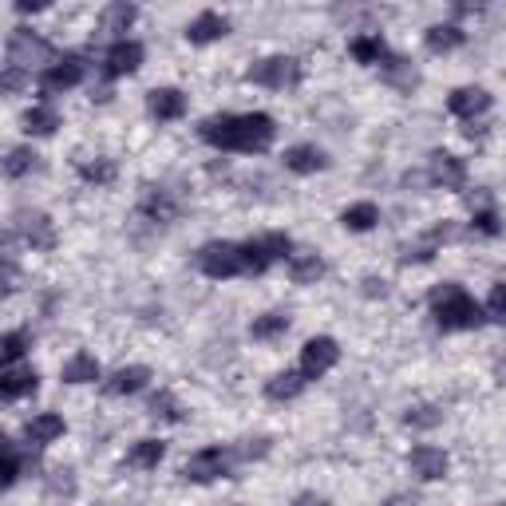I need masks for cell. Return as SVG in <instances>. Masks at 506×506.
Masks as SVG:
<instances>
[{
  "label": "cell",
  "instance_id": "30bf717a",
  "mask_svg": "<svg viewBox=\"0 0 506 506\" xmlns=\"http://www.w3.org/2000/svg\"><path fill=\"white\" fill-rule=\"evenodd\" d=\"M51 56V44L48 40H40L36 32H28V28H13V36H8V64L16 68H32L40 60Z\"/></svg>",
  "mask_w": 506,
  "mask_h": 506
},
{
  "label": "cell",
  "instance_id": "4fadbf2b",
  "mask_svg": "<svg viewBox=\"0 0 506 506\" xmlns=\"http://www.w3.org/2000/svg\"><path fill=\"white\" fill-rule=\"evenodd\" d=\"M147 111H151V119H159V123H174L186 115V96L179 87H154L147 96Z\"/></svg>",
  "mask_w": 506,
  "mask_h": 506
},
{
  "label": "cell",
  "instance_id": "7402d4cb",
  "mask_svg": "<svg viewBox=\"0 0 506 506\" xmlns=\"http://www.w3.org/2000/svg\"><path fill=\"white\" fill-rule=\"evenodd\" d=\"M24 242L32 245V250H40V253L56 250V225H51L48 214H28L24 218Z\"/></svg>",
  "mask_w": 506,
  "mask_h": 506
},
{
  "label": "cell",
  "instance_id": "1f68e13d",
  "mask_svg": "<svg viewBox=\"0 0 506 506\" xmlns=\"http://www.w3.org/2000/svg\"><path fill=\"white\" fill-rule=\"evenodd\" d=\"M40 167V154L32 147H13L5 159V174L8 179H24V174H32Z\"/></svg>",
  "mask_w": 506,
  "mask_h": 506
},
{
  "label": "cell",
  "instance_id": "484cf974",
  "mask_svg": "<svg viewBox=\"0 0 506 506\" xmlns=\"http://www.w3.org/2000/svg\"><path fill=\"white\" fill-rule=\"evenodd\" d=\"M56 127H60V111H56V107H48V103H36V107L24 115V131H28L32 139L56 135Z\"/></svg>",
  "mask_w": 506,
  "mask_h": 506
},
{
  "label": "cell",
  "instance_id": "f6af8a7d",
  "mask_svg": "<svg viewBox=\"0 0 506 506\" xmlns=\"http://www.w3.org/2000/svg\"><path fill=\"white\" fill-rule=\"evenodd\" d=\"M40 8H44L40 0H16V13H40Z\"/></svg>",
  "mask_w": 506,
  "mask_h": 506
},
{
  "label": "cell",
  "instance_id": "b9f144b4",
  "mask_svg": "<svg viewBox=\"0 0 506 506\" xmlns=\"http://www.w3.org/2000/svg\"><path fill=\"white\" fill-rule=\"evenodd\" d=\"M24 84H28V71H24V68H16V64H8V68H5V76H0V87H5L8 96H16V91L24 87Z\"/></svg>",
  "mask_w": 506,
  "mask_h": 506
},
{
  "label": "cell",
  "instance_id": "8fae6325",
  "mask_svg": "<svg viewBox=\"0 0 506 506\" xmlns=\"http://www.w3.org/2000/svg\"><path fill=\"white\" fill-rule=\"evenodd\" d=\"M447 451H439V447H431V443H419V447H411V455H408V471L416 474V479L423 483H436L447 474Z\"/></svg>",
  "mask_w": 506,
  "mask_h": 506
},
{
  "label": "cell",
  "instance_id": "cb8c5ba5",
  "mask_svg": "<svg viewBox=\"0 0 506 506\" xmlns=\"http://www.w3.org/2000/svg\"><path fill=\"white\" fill-rule=\"evenodd\" d=\"M423 44L439 56V51H455V48L467 44V32H463L459 24H431L428 32H423Z\"/></svg>",
  "mask_w": 506,
  "mask_h": 506
},
{
  "label": "cell",
  "instance_id": "5bb4252c",
  "mask_svg": "<svg viewBox=\"0 0 506 506\" xmlns=\"http://www.w3.org/2000/svg\"><path fill=\"white\" fill-rule=\"evenodd\" d=\"M222 36H230V20H225L222 13H198L186 24V40L190 44H214V40H222Z\"/></svg>",
  "mask_w": 506,
  "mask_h": 506
},
{
  "label": "cell",
  "instance_id": "d6a6232c",
  "mask_svg": "<svg viewBox=\"0 0 506 506\" xmlns=\"http://www.w3.org/2000/svg\"><path fill=\"white\" fill-rule=\"evenodd\" d=\"M79 179L87 186H111L119 179V167L111 159H96V162H79Z\"/></svg>",
  "mask_w": 506,
  "mask_h": 506
},
{
  "label": "cell",
  "instance_id": "4dcf8cb0",
  "mask_svg": "<svg viewBox=\"0 0 506 506\" xmlns=\"http://www.w3.org/2000/svg\"><path fill=\"white\" fill-rule=\"evenodd\" d=\"M384 76H388V84H396L400 91H411L419 84V76H416V68L408 64V60H400V56H391L388 51V60H384Z\"/></svg>",
  "mask_w": 506,
  "mask_h": 506
},
{
  "label": "cell",
  "instance_id": "ac0fdd59",
  "mask_svg": "<svg viewBox=\"0 0 506 506\" xmlns=\"http://www.w3.org/2000/svg\"><path fill=\"white\" fill-rule=\"evenodd\" d=\"M36 388H40L36 368H16V364H8V372H5V376H0V396H5V400L32 396Z\"/></svg>",
  "mask_w": 506,
  "mask_h": 506
},
{
  "label": "cell",
  "instance_id": "60d3db41",
  "mask_svg": "<svg viewBox=\"0 0 506 506\" xmlns=\"http://www.w3.org/2000/svg\"><path fill=\"white\" fill-rule=\"evenodd\" d=\"M487 317L491 321H506V281H499L487 297Z\"/></svg>",
  "mask_w": 506,
  "mask_h": 506
},
{
  "label": "cell",
  "instance_id": "8992f818",
  "mask_svg": "<svg viewBox=\"0 0 506 506\" xmlns=\"http://www.w3.org/2000/svg\"><path fill=\"white\" fill-rule=\"evenodd\" d=\"M87 79V64L79 56H64V60H56L44 76H40V91L44 96H64V91L71 87H79Z\"/></svg>",
  "mask_w": 506,
  "mask_h": 506
},
{
  "label": "cell",
  "instance_id": "bcb514c9",
  "mask_svg": "<svg viewBox=\"0 0 506 506\" xmlns=\"http://www.w3.org/2000/svg\"><path fill=\"white\" fill-rule=\"evenodd\" d=\"M499 376H502V384H506V368H502V372H499Z\"/></svg>",
  "mask_w": 506,
  "mask_h": 506
},
{
  "label": "cell",
  "instance_id": "d590c367",
  "mask_svg": "<svg viewBox=\"0 0 506 506\" xmlns=\"http://www.w3.org/2000/svg\"><path fill=\"white\" fill-rule=\"evenodd\" d=\"M147 411H151L154 419H170V423H179V419H182V408H179V400H174L170 391H159V396H151Z\"/></svg>",
  "mask_w": 506,
  "mask_h": 506
},
{
  "label": "cell",
  "instance_id": "7a4b0ae2",
  "mask_svg": "<svg viewBox=\"0 0 506 506\" xmlns=\"http://www.w3.org/2000/svg\"><path fill=\"white\" fill-rule=\"evenodd\" d=\"M428 305H431V317H436V325L443 333H471V328H483V321H487V308L474 301L459 281L436 285Z\"/></svg>",
  "mask_w": 506,
  "mask_h": 506
},
{
  "label": "cell",
  "instance_id": "3957f363",
  "mask_svg": "<svg viewBox=\"0 0 506 506\" xmlns=\"http://www.w3.org/2000/svg\"><path fill=\"white\" fill-rule=\"evenodd\" d=\"M301 64L293 56H270V60H257V64L245 71V79L257 87H270V91H285V87H297L301 84Z\"/></svg>",
  "mask_w": 506,
  "mask_h": 506
},
{
  "label": "cell",
  "instance_id": "5b68a950",
  "mask_svg": "<svg viewBox=\"0 0 506 506\" xmlns=\"http://www.w3.org/2000/svg\"><path fill=\"white\" fill-rule=\"evenodd\" d=\"M230 463H234V451H225V447H202L198 455L186 459L182 479H186V483H214V479H225V474H230Z\"/></svg>",
  "mask_w": 506,
  "mask_h": 506
},
{
  "label": "cell",
  "instance_id": "d6986e66",
  "mask_svg": "<svg viewBox=\"0 0 506 506\" xmlns=\"http://www.w3.org/2000/svg\"><path fill=\"white\" fill-rule=\"evenodd\" d=\"M139 20V8L135 5H127V0H115V5H107L103 8V16H99V28L107 36H119V40H127L123 32H127L131 24Z\"/></svg>",
  "mask_w": 506,
  "mask_h": 506
},
{
  "label": "cell",
  "instance_id": "836d02e7",
  "mask_svg": "<svg viewBox=\"0 0 506 506\" xmlns=\"http://www.w3.org/2000/svg\"><path fill=\"white\" fill-rule=\"evenodd\" d=\"M404 423H408V428H416V431H431V428H439V423H443V408L416 404V408L404 411Z\"/></svg>",
  "mask_w": 506,
  "mask_h": 506
},
{
  "label": "cell",
  "instance_id": "f546056e",
  "mask_svg": "<svg viewBox=\"0 0 506 506\" xmlns=\"http://www.w3.org/2000/svg\"><path fill=\"white\" fill-rule=\"evenodd\" d=\"M289 277H293V285H317L325 277V262L317 253H301L289 262Z\"/></svg>",
  "mask_w": 506,
  "mask_h": 506
},
{
  "label": "cell",
  "instance_id": "e575fe53",
  "mask_svg": "<svg viewBox=\"0 0 506 506\" xmlns=\"http://www.w3.org/2000/svg\"><path fill=\"white\" fill-rule=\"evenodd\" d=\"M270 253H265V245H262V237H257V242H245L242 245V270L245 273H265L270 270Z\"/></svg>",
  "mask_w": 506,
  "mask_h": 506
},
{
  "label": "cell",
  "instance_id": "f1b7e54d",
  "mask_svg": "<svg viewBox=\"0 0 506 506\" xmlns=\"http://www.w3.org/2000/svg\"><path fill=\"white\" fill-rule=\"evenodd\" d=\"M289 325H293V317L289 313H262V317H253L250 336L253 340H277V336L289 333Z\"/></svg>",
  "mask_w": 506,
  "mask_h": 506
},
{
  "label": "cell",
  "instance_id": "7c38bea8",
  "mask_svg": "<svg viewBox=\"0 0 506 506\" xmlns=\"http://www.w3.org/2000/svg\"><path fill=\"white\" fill-rule=\"evenodd\" d=\"M447 111L455 119L474 123L479 115H487V111H491V91L487 87H455L447 96Z\"/></svg>",
  "mask_w": 506,
  "mask_h": 506
},
{
  "label": "cell",
  "instance_id": "277c9868",
  "mask_svg": "<svg viewBox=\"0 0 506 506\" xmlns=\"http://www.w3.org/2000/svg\"><path fill=\"white\" fill-rule=\"evenodd\" d=\"M198 270L214 281H225V277H237L245 273L242 270V245L234 242H206L198 250Z\"/></svg>",
  "mask_w": 506,
  "mask_h": 506
},
{
  "label": "cell",
  "instance_id": "6da1fadb",
  "mask_svg": "<svg viewBox=\"0 0 506 506\" xmlns=\"http://www.w3.org/2000/svg\"><path fill=\"white\" fill-rule=\"evenodd\" d=\"M202 143L214 151H242V154H262L270 151L277 139V123L265 111H250V115H214L198 127Z\"/></svg>",
  "mask_w": 506,
  "mask_h": 506
},
{
  "label": "cell",
  "instance_id": "f35d334b",
  "mask_svg": "<svg viewBox=\"0 0 506 506\" xmlns=\"http://www.w3.org/2000/svg\"><path fill=\"white\" fill-rule=\"evenodd\" d=\"M24 353H28V333H5V340H0V356H5L8 364H16Z\"/></svg>",
  "mask_w": 506,
  "mask_h": 506
},
{
  "label": "cell",
  "instance_id": "e0dca14e",
  "mask_svg": "<svg viewBox=\"0 0 506 506\" xmlns=\"http://www.w3.org/2000/svg\"><path fill=\"white\" fill-rule=\"evenodd\" d=\"M68 431V423L64 416H56V411H40V416L28 419V428H24V436L28 443H36V447H44V443H56L60 436Z\"/></svg>",
  "mask_w": 506,
  "mask_h": 506
},
{
  "label": "cell",
  "instance_id": "8d00e7d4",
  "mask_svg": "<svg viewBox=\"0 0 506 506\" xmlns=\"http://www.w3.org/2000/svg\"><path fill=\"white\" fill-rule=\"evenodd\" d=\"M471 230L483 234V237H499L502 222H499V214H494L491 206H479V210H474V218H471Z\"/></svg>",
  "mask_w": 506,
  "mask_h": 506
},
{
  "label": "cell",
  "instance_id": "ee69618b",
  "mask_svg": "<svg viewBox=\"0 0 506 506\" xmlns=\"http://www.w3.org/2000/svg\"><path fill=\"white\" fill-rule=\"evenodd\" d=\"M289 506H328V499H325V494H297Z\"/></svg>",
  "mask_w": 506,
  "mask_h": 506
},
{
  "label": "cell",
  "instance_id": "603a6c76",
  "mask_svg": "<svg viewBox=\"0 0 506 506\" xmlns=\"http://www.w3.org/2000/svg\"><path fill=\"white\" fill-rule=\"evenodd\" d=\"M308 380L301 376V372H277V376L265 380V396L277 400V404H285V400H297L305 391Z\"/></svg>",
  "mask_w": 506,
  "mask_h": 506
},
{
  "label": "cell",
  "instance_id": "83f0119b",
  "mask_svg": "<svg viewBox=\"0 0 506 506\" xmlns=\"http://www.w3.org/2000/svg\"><path fill=\"white\" fill-rule=\"evenodd\" d=\"M162 459H167V443L162 439H139L135 447H131V455H127V463L131 467H139V471H154Z\"/></svg>",
  "mask_w": 506,
  "mask_h": 506
},
{
  "label": "cell",
  "instance_id": "ab89813d",
  "mask_svg": "<svg viewBox=\"0 0 506 506\" xmlns=\"http://www.w3.org/2000/svg\"><path fill=\"white\" fill-rule=\"evenodd\" d=\"M436 250H439V245H436V242H428V237H423L419 245H408V250L400 253V262H404V265H428L431 257H436Z\"/></svg>",
  "mask_w": 506,
  "mask_h": 506
},
{
  "label": "cell",
  "instance_id": "ffe728a7",
  "mask_svg": "<svg viewBox=\"0 0 506 506\" xmlns=\"http://www.w3.org/2000/svg\"><path fill=\"white\" fill-rule=\"evenodd\" d=\"M348 51H353V60H356V64H364V68L384 64V60H388V44H384V36H380V32H360V36H353Z\"/></svg>",
  "mask_w": 506,
  "mask_h": 506
},
{
  "label": "cell",
  "instance_id": "44dd1931",
  "mask_svg": "<svg viewBox=\"0 0 506 506\" xmlns=\"http://www.w3.org/2000/svg\"><path fill=\"white\" fill-rule=\"evenodd\" d=\"M139 214L143 218H151V222H174L179 218V202H174L167 190H154L151 186V190L143 194V202H139Z\"/></svg>",
  "mask_w": 506,
  "mask_h": 506
},
{
  "label": "cell",
  "instance_id": "9a60e30c",
  "mask_svg": "<svg viewBox=\"0 0 506 506\" xmlns=\"http://www.w3.org/2000/svg\"><path fill=\"white\" fill-rule=\"evenodd\" d=\"M147 384H151V368L127 364V368H119L111 380H103V391H107V396H135V391H143Z\"/></svg>",
  "mask_w": 506,
  "mask_h": 506
},
{
  "label": "cell",
  "instance_id": "2e32d148",
  "mask_svg": "<svg viewBox=\"0 0 506 506\" xmlns=\"http://www.w3.org/2000/svg\"><path fill=\"white\" fill-rule=\"evenodd\" d=\"M328 167V154L321 147H313V143H297V147L285 151V170L293 174H317Z\"/></svg>",
  "mask_w": 506,
  "mask_h": 506
},
{
  "label": "cell",
  "instance_id": "9c48e42d",
  "mask_svg": "<svg viewBox=\"0 0 506 506\" xmlns=\"http://www.w3.org/2000/svg\"><path fill=\"white\" fill-rule=\"evenodd\" d=\"M143 68V44L139 40H115L103 56V76L107 79H123V76H135Z\"/></svg>",
  "mask_w": 506,
  "mask_h": 506
},
{
  "label": "cell",
  "instance_id": "52a82bcc",
  "mask_svg": "<svg viewBox=\"0 0 506 506\" xmlns=\"http://www.w3.org/2000/svg\"><path fill=\"white\" fill-rule=\"evenodd\" d=\"M428 182L431 186H443V190L459 194L463 186H467V162L459 159V154L451 151H431L428 159Z\"/></svg>",
  "mask_w": 506,
  "mask_h": 506
},
{
  "label": "cell",
  "instance_id": "ba28073f",
  "mask_svg": "<svg viewBox=\"0 0 506 506\" xmlns=\"http://www.w3.org/2000/svg\"><path fill=\"white\" fill-rule=\"evenodd\" d=\"M336 360H340V345H336L333 336L305 340V348H301V376L305 380H321L325 372L336 368Z\"/></svg>",
  "mask_w": 506,
  "mask_h": 506
},
{
  "label": "cell",
  "instance_id": "d4e9b609",
  "mask_svg": "<svg viewBox=\"0 0 506 506\" xmlns=\"http://www.w3.org/2000/svg\"><path fill=\"white\" fill-rule=\"evenodd\" d=\"M60 376H64V384H96L99 380V360L91 353H76L64 368H60Z\"/></svg>",
  "mask_w": 506,
  "mask_h": 506
},
{
  "label": "cell",
  "instance_id": "74e56055",
  "mask_svg": "<svg viewBox=\"0 0 506 506\" xmlns=\"http://www.w3.org/2000/svg\"><path fill=\"white\" fill-rule=\"evenodd\" d=\"M262 245H265V253H270V262H293V237L289 234H265L262 237Z\"/></svg>",
  "mask_w": 506,
  "mask_h": 506
},
{
  "label": "cell",
  "instance_id": "7bdbcfd3",
  "mask_svg": "<svg viewBox=\"0 0 506 506\" xmlns=\"http://www.w3.org/2000/svg\"><path fill=\"white\" fill-rule=\"evenodd\" d=\"M364 297H388V281H384V277H364Z\"/></svg>",
  "mask_w": 506,
  "mask_h": 506
},
{
  "label": "cell",
  "instance_id": "4316f807",
  "mask_svg": "<svg viewBox=\"0 0 506 506\" xmlns=\"http://www.w3.org/2000/svg\"><path fill=\"white\" fill-rule=\"evenodd\" d=\"M376 222H380V206L376 202H353L345 214H340V225L353 230V234H368Z\"/></svg>",
  "mask_w": 506,
  "mask_h": 506
}]
</instances>
